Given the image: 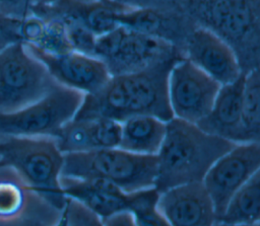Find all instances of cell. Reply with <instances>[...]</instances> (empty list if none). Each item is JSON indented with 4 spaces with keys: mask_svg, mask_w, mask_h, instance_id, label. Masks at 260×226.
I'll list each match as a JSON object with an SVG mask.
<instances>
[{
    "mask_svg": "<svg viewBox=\"0 0 260 226\" xmlns=\"http://www.w3.org/2000/svg\"><path fill=\"white\" fill-rule=\"evenodd\" d=\"M61 176L101 178L131 193L154 186L156 155L136 154L120 147L63 153Z\"/></svg>",
    "mask_w": 260,
    "mask_h": 226,
    "instance_id": "cell-4",
    "label": "cell"
},
{
    "mask_svg": "<svg viewBox=\"0 0 260 226\" xmlns=\"http://www.w3.org/2000/svg\"><path fill=\"white\" fill-rule=\"evenodd\" d=\"M235 144L196 124L172 118L167 122L166 135L156 154L154 187L161 193L178 184L202 181L212 163Z\"/></svg>",
    "mask_w": 260,
    "mask_h": 226,
    "instance_id": "cell-2",
    "label": "cell"
},
{
    "mask_svg": "<svg viewBox=\"0 0 260 226\" xmlns=\"http://www.w3.org/2000/svg\"><path fill=\"white\" fill-rule=\"evenodd\" d=\"M0 165L11 166L44 201L62 211L67 200L60 183L63 153L55 138L0 135Z\"/></svg>",
    "mask_w": 260,
    "mask_h": 226,
    "instance_id": "cell-3",
    "label": "cell"
},
{
    "mask_svg": "<svg viewBox=\"0 0 260 226\" xmlns=\"http://www.w3.org/2000/svg\"><path fill=\"white\" fill-rule=\"evenodd\" d=\"M93 56L106 64L111 76L140 71L178 58L170 41L123 26L96 36Z\"/></svg>",
    "mask_w": 260,
    "mask_h": 226,
    "instance_id": "cell-8",
    "label": "cell"
},
{
    "mask_svg": "<svg viewBox=\"0 0 260 226\" xmlns=\"http://www.w3.org/2000/svg\"><path fill=\"white\" fill-rule=\"evenodd\" d=\"M60 183L66 197L84 204L101 218V221L115 213L129 211L130 193L108 180L60 176Z\"/></svg>",
    "mask_w": 260,
    "mask_h": 226,
    "instance_id": "cell-16",
    "label": "cell"
},
{
    "mask_svg": "<svg viewBox=\"0 0 260 226\" xmlns=\"http://www.w3.org/2000/svg\"><path fill=\"white\" fill-rule=\"evenodd\" d=\"M120 137V122L108 118H73L60 129L55 140L62 153H71L118 147Z\"/></svg>",
    "mask_w": 260,
    "mask_h": 226,
    "instance_id": "cell-15",
    "label": "cell"
},
{
    "mask_svg": "<svg viewBox=\"0 0 260 226\" xmlns=\"http://www.w3.org/2000/svg\"><path fill=\"white\" fill-rule=\"evenodd\" d=\"M54 212L59 211L44 201L16 170L0 165V226L50 224L55 219Z\"/></svg>",
    "mask_w": 260,
    "mask_h": 226,
    "instance_id": "cell-12",
    "label": "cell"
},
{
    "mask_svg": "<svg viewBox=\"0 0 260 226\" xmlns=\"http://www.w3.org/2000/svg\"><path fill=\"white\" fill-rule=\"evenodd\" d=\"M260 139V77L257 67L244 75L240 143Z\"/></svg>",
    "mask_w": 260,
    "mask_h": 226,
    "instance_id": "cell-20",
    "label": "cell"
},
{
    "mask_svg": "<svg viewBox=\"0 0 260 226\" xmlns=\"http://www.w3.org/2000/svg\"><path fill=\"white\" fill-rule=\"evenodd\" d=\"M259 170V141L236 143L212 163L202 183L213 203L216 221L233 195Z\"/></svg>",
    "mask_w": 260,
    "mask_h": 226,
    "instance_id": "cell-10",
    "label": "cell"
},
{
    "mask_svg": "<svg viewBox=\"0 0 260 226\" xmlns=\"http://www.w3.org/2000/svg\"><path fill=\"white\" fill-rule=\"evenodd\" d=\"M117 21L119 26L165 39L162 32L167 27V18L155 8L125 6L118 13Z\"/></svg>",
    "mask_w": 260,
    "mask_h": 226,
    "instance_id": "cell-21",
    "label": "cell"
},
{
    "mask_svg": "<svg viewBox=\"0 0 260 226\" xmlns=\"http://www.w3.org/2000/svg\"><path fill=\"white\" fill-rule=\"evenodd\" d=\"M184 57L221 85L236 81L244 73L234 49L202 26L188 35Z\"/></svg>",
    "mask_w": 260,
    "mask_h": 226,
    "instance_id": "cell-14",
    "label": "cell"
},
{
    "mask_svg": "<svg viewBox=\"0 0 260 226\" xmlns=\"http://www.w3.org/2000/svg\"><path fill=\"white\" fill-rule=\"evenodd\" d=\"M173 1H176V0H173ZM180 1H182V2H185V0H180Z\"/></svg>",
    "mask_w": 260,
    "mask_h": 226,
    "instance_id": "cell-27",
    "label": "cell"
},
{
    "mask_svg": "<svg viewBox=\"0 0 260 226\" xmlns=\"http://www.w3.org/2000/svg\"><path fill=\"white\" fill-rule=\"evenodd\" d=\"M244 75L245 73L236 81L220 86L210 111L197 126L210 134L240 143Z\"/></svg>",
    "mask_w": 260,
    "mask_h": 226,
    "instance_id": "cell-17",
    "label": "cell"
},
{
    "mask_svg": "<svg viewBox=\"0 0 260 226\" xmlns=\"http://www.w3.org/2000/svg\"><path fill=\"white\" fill-rule=\"evenodd\" d=\"M157 210L169 226H211L216 223L213 203L202 181L178 184L159 193Z\"/></svg>",
    "mask_w": 260,
    "mask_h": 226,
    "instance_id": "cell-13",
    "label": "cell"
},
{
    "mask_svg": "<svg viewBox=\"0 0 260 226\" xmlns=\"http://www.w3.org/2000/svg\"><path fill=\"white\" fill-rule=\"evenodd\" d=\"M167 122L150 115H138L121 122L119 146L126 151L156 155L165 138Z\"/></svg>",
    "mask_w": 260,
    "mask_h": 226,
    "instance_id": "cell-18",
    "label": "cell"
},
{
    "mask_svg": "<svg viewBox=\"0 0 260 226\" xmlns=\"http://www.w3.org/2000/svg\"><path fill=\"white\" fill-rule=\"evenodd\" d=\"M185 4L201 26L224 40L237 56L239 51H258L259 0H185Z\"/></svg>",
    "mask_w": 260,
    "mask_h": 226,
    "instance_id": "cell-5",
    "label": "cell"
},
{
    "mask_svg": "<svg viewBox=\"0 0 260 226\" xmlns=\"http://www.w3.org/2000/svg\"><path fill=\"white\" fill-rule=\"evenodd\" d=\"M32 0H0V13L6 16L23 19L30 14Z\"/></svg>",
    "mask_w": 260,
    "mask_h": 226,
    "instance_id": "cell-25",
    "label": "cell"
},
{
    "mask_svg": "<svg viewBox=\"0 0 260 226\" xmlns=\"http://www.w3.org/2000/svg\"><path fill=\"white\" fill-rule=\"evenodd\" d=\"M179 58L111 76L99 91L84 95L74 118H108L121 123L133 116L150 115L170 121L174 117L168 98V76Z\"/></svg>",
    "mask_w": 260,
    "mask_h": 226,
    "instance_id": "cell-1",
    "label": "cell"
},
{
    "mask_svg": "<svg viewBox=\"0 0 260 226\" xmlns=\"http://www.w3.org/2000/svg\"><path fill=\"white\" fill-rule=\"evenodd\" d=\"M220 86L188 59L179 58L168 76V98L173 117L199 123L210 111Z\"/></svg>",
    "mask_w": 260,
    "mask_h": 226,
    "instance_id": "cell-9",
    "label": "cell"
},
{
    "mask_svg": "<svg viewBox=\"0 0 260 226\" xmlns=\"http://www.w3.org/2000/svg\"><path fill=\"white\" fill-rule=\"evenodd\" d=\"M59 220L64 225H102L101 218L94 212L81 202L68 197Z\"/></svg>",
    "mask_w": 260,
    "mask_h": 226,
    "instance_id": "cell-23",
    "label": "cell"
},
{
    "mask_svg": "<svg viewBox=\"0 0 260 226\" xmlns=\"http://www.w3.org/2000/svg\"><path fill=\"white\" fill-rule=\"evenodd\" d=\"M23 44L28 52L45 65L53 79L63 86L84 94H92L99 91L111 77L106 64L93 55L74 50L50 54L30 44Z\"/></svg>",
    "mask_w": 260,
    "mask_h": 226,
    "instance_id": "cell-11",
    "label": "cell"
},
{
    "mask_svg": "<svg viewBox=\"0 0 260 226\" xmlns=\"http://www.w3.org/2000/svg\"><path fill=\"white\" fill-rule=\"evenodd\" d=\"M56 84L23 42L0 51V112L16 111L37 101Z\"/></svg>",
    "mask_w": 260,
    "mask_h": 226,
    "instance_id": "cell-6",
    "label": "cell"
},
{
    "mask_svg": "<svg viewBox=\"0 0 260 226\" xmlns=\"http://www.w3.org/2000/svg\"><path fill=\"white\" fill-rule=\"evenodd\" d=\"M84 93L57 83L37 101L12 112H0V135L56 138L74 118Z\"/></svg>",
    "mask_w": 260,
    "mask_h": 226,
    "instance_id": "cell-7",
    "label": "cell"
},
{
    "mask_svg": "<svg viewBox=\"0 0 260 226\" xmlns=\"http://www.w3.org/2000/svg\"><path fill=\"white\" fill-rule=\"evenodd\" d=\"M260 221V170L230 199L216 224L257 225Z\"/></svg>",
    "mask_w": 260,
    "mask_h": 226,
    "instance_id": "cell-19",
    "label": "cell"
},
{
    "mask_svg": "<svg viewBox=\"0 0 260 226\" xmlns=\"http://www.w3.org/2000/svg\"><path fill=\"white\" fill-rule=\"evenodd\" d=\"M129 212L132 213L135 225L169 226L157 210L159 193L154 186L131 192Z\"/></svg>",
    "mask_w": 260,
    "mask_h": 226,
    "instance_id": "cell-22",
    "label": "cell"
},
{
    "mask_svg": "<svg viewBox=\"0 0 260 226\" xmlns=\"http://www.w3.org/2000/svg\"><path fill=\"white\" fill-rule=\"evenodd\" d=\"M24 18H14L0 13V51L6 47L23 42Z\"/></svg>",
    "mask_w": 260,
    "mask_h": 226,
    "instance_id": "cell-24",
    "label": "cell"
},
{
    "mask_svg": "<svg viewBox=\"0 0 260 226\" xmlns=\"http://www.w3.org/2000/svg\"><path fill=\"white\" fill-rule=\"evenodd\" d=\"M102 225L106 226H134L135 220L131 212L122 211L102 219Z\"/></svg>",
    "mask_w": 260,
    "mask_h": 226,
    "instance_id": "cell-26",
    "label": "cell"
}]
</instances>
